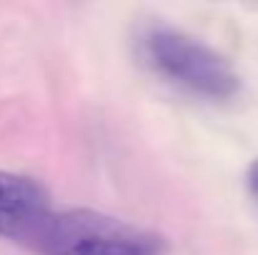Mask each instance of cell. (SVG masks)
<instances>
[{"label":"cell","instance_id":"cell-1","mask_svg":"<svg viewBox=\"0 0 258 255\" xmlns=\"http://www.w3.org/2000/svg\"><path fill=\"white\" fill-rule=\"evenodd\" d=\"M138 45L151 70L188 93L213 100H228L238 93V75L231 63L190 35L156 25L143 33Z\"/></svg>","mask_w":258,"mask_h":255},{"label":"cell","instance_id":"cell-2","mask_svg":"<svg viewBox=\"0 0 258 255\" xmlns=\"http://www.w3.org/2000/svg\"><path fill=\"white\" fill-rule=\"evenodd\" d=\"M166 243L158 233L141 225L95 213L58 210L40 245V255H163Z\"/></svg>","mask_w":258,"mask_h":255},{"label":"cell","instance_id":"cell-3","mask_svg":"<svg viewBox=\"0 0 258 255\" xmlns=\"http://www.w3.org/2000/svg\"><path fill=\"white\" fill-rule=\"evenodd\" d=\"M55 213L43 185L33 178L0 170V238L38 253Z\"/></svg>","mask_w":258,"mask_h":255},{"label":"cell","instance_id":"cell-4","mask_svg":"<svg viewBox=\"0 0 258 255\" xmlns=\"http://www.w3.org/2000/svg\"><path fill=\"white\" fill-rule=\"evenodd\" d=\"M248 188H251V193H253V198L258 200V160L248 168Z\"/></svg>","mask_w":258,"mask_h":255}]
</instances>
